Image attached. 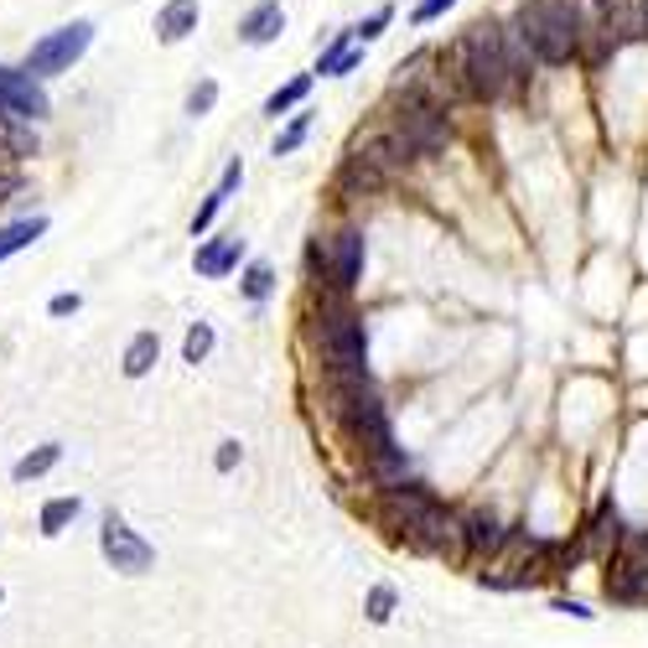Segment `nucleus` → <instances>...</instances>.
Masks as SVG:
<instances>
[{
	"mask_svg": "<svg viewBox=\"0 0 648 648\" xmlns=\"http://www.w3.org/2000/svg\"><path fill=\"white\" fill-rule=\"evenodd\" d=\"M462 539H467V550H478V556L487 550V556H493V550L509 545V530H504L493 513H472V519L462 524Z\"/></svg>",
	"mask_w": 648,
	"mask_h": 648,
	"instance_id": "nucleus-19",
	"label": "nucleus"
},
{
	"mask_svg": "<svg viewBox=\"0 0 648 648\" xmlns=\"http://www.w3.org/2000/svg\"><path fill=\"white\" fill-rule=\"evenodd\" d=\"M78 513H84V498H78V493H63V498H47L42 513H37V534H42V539H58V534L68 530V524L78 519Z\"/></svg>",
	"mask_w": 648,
	"mask_h": 648,
	"instance_id": "nucleus-17",
	"label": "nucleus"
},
{
	"mask_svg": "<svg viewBox=\"0 0 648 648\" xmlns=\"http://www.w3.org/2000/svg\"><path fill=\"white\" fill-rule=\"evenodd\" d=\"M399 136H405L420 151V156H425V151H441V145H446L452 125H446V115H441V110H431V104H416L410 115L399 119Z\"/></svg>",
	"mask_w": 648,
	"mask_h": 648,
	"instance_id": "nucleus-10",
	"label": "nucleus"
},
{
	"mask_svg": "<svg viewBox=\"0 0 648 648\" xmlns=\"http://www.w3.org/2000/svg\"><path fill=\"white\" fill-rule=\"evenodd\" d=\"M607 592H612V602H648V566L623 560L612 571V581H607Z\"/></svg>",
	"mask_w": 648,
	"mask_h": 648,
	"instance_id": "nucleus-22",
	"label": "nucleus"
},
{
	"mask_svg": "<svg viewBox=\"0 0 648 648\" xmlns=\"http://www.w3.org/2000/svg\"><path fill=\"white\" fill-rule=\"evenodd\" d=\"M519 37L530 42L534 63H571L586 37L581 0H530L519 11Z\"/></svg>",
	"mask_w": 648,
	"mask_h": 648,
	"instance_id": "nucleus-1",
	"label": "nucleus"
},
{
	"mask_svg": "<svg viewBox=\"0 0 648 648\" xmlns=\"http://www.w3.org/2000/svg\"><path fill=\"white\" fill-rule=\"evenodd\" d=\"M592 31L607 47H618L633 37V0H592Z\"/></svg>",
	"mask_w": 648,
	"mask_h": 648,
	"instance_id": "nucleus-11",
	"label": "nucleus"
},
{
	"mask_svg": "<svg viewBox=\"0 0 648 648\" xmlns=\"http://www.w3.org/2000/svg\"><path fill=\"white\" fill-rule=\"evenodd\" d=\"M270 291H276V270H270L265 259H250V265H244V296H250V302H265Z\"/></svg>",
	"mask_w": 648,
	"mask_h": 648,
	"instance_id": "nucleus-27",
	"label": "nucleus"
},
{
	"mask_svg": "<svg viewBox=\"0 0 648 648\" xmlns=\"http://www.w3.org/2000/svg\"><path fill=\"white\" fill-rule=\"evenodd\" d=\"M239 182H244V162L233 156V162L224 166V177H218V187H213L208 198H203V208H198V218H192V239H203V233L213 229V218L224 213V203L233 198V187H239Z\"/></svg>",
	"mask_w": 648,
	"mask_h": 648,
	"instance_id": "nucleus-13",
	"label": "nucleus"
},
{
	"mask_svg": "<svg viewBox=\"0 0 648 648\" xmlns=\"http://www.w3.org/2000/svg\"><path fill=\"white\" fill-rule=\"evenodd\" d=\"M358 63H364V42H358V37H338V42L322 52L317 73H322V78H343V73H353Z\"/></svg>",
	"mask_w": 648,
	"mask_h": 648,
	"instance_id": "nucleus-23",
	"label": "nucleus"
},
{
	"mask_svg": "<svg viewBox=\"0 0 648 648\" xmlns=\"http://www.w3.org/2000/svg\"><path fill=\"white\" fill-rule=\"evenodd\" d=\"M633 37H648V0H633Z\"/></svg>",
	"mask_w": 648,
	"mask_h": 648,
	"instance_id": "nucleus-38",
	"label": "nucleus"
},
{
	"mask_svg": "<svg viewBox=\"0 0 648 648\" xmlns=\"http://www.w3.org/2000/svg\"><path fill=\"white\" fill-rule=\"evenodd\" d=\"M213 104H218V84H213V78H203L198 89L187 93V115H192V119H203Z\"/></svg>",
	"mask_w": 648,
	"mask_h": 648,
	"instance_id": "nucleus-32",
	"label": "nucleus"
},
{
	"mask_svg": "<svg viewBox=\"0 0 648 648\" xmlns=\"http://www.w3.org/2000/svg\"><path fill=\"white\" fill-rule=\"evenodd\" d=\"M452 5H457V0H420V5H416V22H436V16H446Z\"/></svg>",
	"mask_w": 648,
	"mask_h": 648,
	"instance_id": "nucleus-37",
	"label": "nucleus"
},
{
	"mask_svg": "<svg viewBox=\"0 0 648 648\" xmlns=\"http://www.w3.org/2000/svg\"><path fill=\"white\" fill-rule=\"evenodd\" d=\"M78 306H84V296H78V291H58V296L47 302V317H73Z\"/></svg>",
	"mask_w": 648,
	"mask_h": 648,
	"instance_id": "nucleus-36",
	"label": "nucleus"
},
{
	"mask_svg": "<svg viewBox=\"0 0 648 648\" xmlns=\"http://www.w3.org/2000/svg\"><path fill=\"white\" fill-rule=\"evenodd\" d=\"M364 156H373V162L384 166V177H390V171H405V166L416 162L420 151H416V145H410L405 136H399V130H390V136L369 140V145H364Z\"/></svg>",
	"mask_w": 648,
	"mask_h": 648,
	"instance_id": "nucleus-16",
	"label": "nucleus"
},
{
	"mask_svg": "<svg viewBox=\"0 0 648 648\" xmlns=\"http://www.w3.org/2000/svg\"><path fill=\"white\" fill-rule=\"evenodd\" d=\"M390 16H394L390 5H379V11H373V16H369V22H364V26H353V37H358V42L369 47L373 37H379V31H384V26H390Z\"/></svg>",
	"mask_w": 648,
	"mask_h": 648,
	"instance_id": "nucleus-33",
	"label": "nucleus"
},
{
	"mask_svg": "<svg viewBox=\"0 0 648 648\" xmlns=\"http://www.w3.org/2000/svg\"><path fill=\"white\" fill-rule=\"evenodd\" d=\"M156 358H162V338L156 332H136L130 347H125V358H119V373L125 379H145V373L156 369Z\"/></svg>",
	"mask_w": 648,
	"mask_h": 648,
	"instance_id": "nucleus-18",
	"label": "nucleus"
},
{
	"mask_svg": "<svg viewBox=\"0 0 648 648\" xmlns=\"http://www.w3.org/2000/svg\"><path fill=\"white\" fill-rule=\"evenodd\" d=\"M338 187L343 192H373V187H384V166L373 162V156H347V166H343V177H338Z\"/></svg>",
	"mask_w": 648,
	"mask_h": 648,
	"instance_id": "nucleus-24",
	"label": "nucleus"
},
{
	"mask_svg": "<svg viewBox=\"0 0 648 648\" xmlns=\"http://www.w3.org/2000/svg\"><path fill=\"white\" fill-rule=\"evenodd\" d=\"M405 539L425 550V556H446V560H462L467 556V539H462V519H452V513L431 504V509L420 513L416 524L405 530Z\"/></svg>",
	"mask_w": 648,
	"mask_h": 648,
	"instance_id": "nucleus-7",
	"label": "nucleus"
},
{
	"mask_svg": "<svg viewBox=\"0 0 648 648\" xmlns=\"http://www.w3.org/2000/svg\"><path fill=\"white\" fill-rule=\"evenodd\" d=\"M592 539H597V545H607V539L618 545V539H623V530H618V513H612V509L597 513V524H592Z\"/></svg>",
	"mask_w": 648,
	"mask_h": 648,
	"instance_id": "nucleus-34",
	"label": "nucleus"
},
{
	"mask_svg": "<svg viewBox=\"0 0 648 648\" xmlns=\"http://www.w3.org/2000/svg\"><path fill=\"white\" fill-rule=\"evenodd\" d=\"M99 556L110 560V571H119V576H145V571L156 566V545H151L145 534L130 530L125 513L110 509L99 519Z\"/></svg>",
	"mask_w": 648,
	"mask_h": 648,
	"instance_id": "nucleus-4",
	"label": "nucleus"
},
{
	"mask_svg": "<svg viewBox=\"0 0 648 648\" xmlns=\"http://www.w3.org/2000/svg\"><path fill=\"white\" fill-rule=\"evenodd\" d=\"M327 270H332V285L338 291H353L364 280V233L343 229L332 244H327Z\"/></svg>",
	"mask_w": 648,
	"mask_h": 648,
	"instance_id": "nucleus-8",
	"label": "nucleus"
},
{
	"mask_svg": "<svg viewBox=\"0 0 648 648\" xmlns=\"http://www.w3.org/2000/svg\"><path fill=\"white\" fill-rule=\"evenodd\" d=\"M47 233V218L42 213H31V218H16V224H0V259L22 255V250H31L37 239Z\"/></svg>",
	"mask_w": 648,
	"mask_h": 648,
	"instance_id": "nucleus-21",
	"label": "nucleus"
},
{
	"mask_svg": "<svg viewBox=\"0 0 648 648\" xmlns=\"http://www.w3.org/2000/svg\"><path fill=\"white\" fill-rule=\"evenodd\" d=\"M198 0H166L162 16H156V37L162 42H182V37H192L198 31Z\"/></svg>",
	"mask_w": 648,
	"mask_h": 648,
	"instance_id": "nucleus-15",
	"label": "nucleus"
},
{
	"mask_svg": "<svg viewBox=\"0 0 648 648\" xmlns=\"http://www.w3.org/2000/svg\"><path fill=\"white\" fill-rule=\"evenodd\" d=\"M0 602H5V586H0Z\"/></svg>",
	"mask_w": 648,
	"mask_h": 648,
	"instance_id": "nucleus-41",
	"label": "nucleus"
},
{
	"mask_svg": "<svg viewBox=\"0 0 648 648\" xmlns=\"http://www.w3.org/2000/svg\"><path fill=\"white\" fill-rule=\"evenodd\" d=\"M556 612H566V618H581V623L592 618V612H586V607H581V602H571V597H556Z\"/></svg>",
	"mask_w": 648,
	"mask_h": 648,
	"instance_id": "nucleus-40",
	"label": "nucleus"
},
{
	"mask_svg": "<svg viewBox=\"0 0 648 648\" xmlns=\"http://www.w3.org/2000/svg\"><path fill=\"white\" fill-rule=\"evenodd\" d=\"M89 42H93V26L68 22V26H58V31H47L42 42H31L22 68L31 73V78H58V73H68L73 63L89 52Z\"/></svg>",
	"mask_w": 648,
	"mask_h": 648,
	"instance_id": "nucleus-5",
	"label": "nucleus"
},
{
	"mask_svg": "<svg viewBox=\"0 0 648 648\" xmlns=\"http://www.w3.org/2000/svg\"><path fill=\"white\" fill-rule=\"evenodd\" d=\"M280 31H285V11H280V0H259L255 11L239 22V37L250 47H265V42H276Z\"/></svg>",
	"mask_w": 648,
	"mask_h": 648,
	"instance_id": "nucleus-14",
	"label": "nucleus"
},
{
	"mask_svg": "<svg viewBox=\"0 0 648 648\" xmlns=\"http://www.w3.org/2000/svg\"><path fill=\"white\" fill-rule=\"evenodd\" d=\"M312 136V115H296L285 130L276 136V156H291V151H302V140Z\"/></svg>",
	"mask_w": 648,
	"mask_h": 648,
	"instance_id": "nucleus-30",
	"label": "nucleus"
},
{
	"mask_svg": "<svg viewBox=\"0 0 648 648\" xmlns=\"http://www.w3.org/2000/svg\"><path fill=\"white\" fill-rule=\"evenodd\" d=\"M317 347H322V358H327V384L369 379V332H364V322L353 312L327 306L322 327H317Z\"/></svg>",
	"mask_w": 648,
	"mask_h": 648,
	"instance_id": "nucleus-3",
	"label": "nucleus"
},
{
	"mask_svg": "<svg viewBox=\"0 0 648 648\" xmlns=\"http://www.w3.org/2000/svg\"><path fill=\"white\" fill-rule=\"evenodd\" d=\"M436 498L425 493V487H405V483H394V487H384V504H379V519L390 524V530H410L420 513L431 509Z\"/></svg>",
	"mask_w": 648,
	"mask_h": 648,
	"instance_id": "nucleus-9",
	"label": "nucleus"
},
{
	"mask_svg": "<svg viewBox=\"0 0 648 648\" xmlns=\"http://www.w3.org/2000/svg\"><path fill=\"white\" fill-rule=\"evenodd\" d=\"M627 560H633V566H648V534H638V539L627 545Z\"/></svg>",
	"mask_w": 648,
	"mask_h": 648,
	"instance_id": "nucleus-39",
	"label": "nucleus"
},
{
	"mask_svg": "<svg viewBox=\"0 0 648 648\" xmlns=\"http://www.w3.org/2000/svg\"><path fill=\"white\" fill-rule=\"evenodd\" d=\"M239 259H244V239L239 233H224V239H213V244H203L198 250V276H208V280H224L239 270Z\"/></svg>",
	"mask_w": 648,
	"mask_h": 648,
	"instance_id": "nucleus-12",
	"label": "nucleus"
},
{
	"mask_svg": "<svg viewBox=\"0 0 648 648\" xmlns=\"http://www.w3.org/2000/svg\"><path fill=\"white\" fill-rule=\"evenodd\" d=\"M369 472H373V478H379L384 487H394V483H405V472H410V457H405L399 446H390V452L369 457Z\"/></svg>",
	"mask_w": 648,
	"mask_h": 648,
	"instance_id": "nucleus-26",
	"label": "nucleus"
},
{
	"mask_svg": "<svg viewBox=\"0 0 648 648\" xmlns=\"http://www.w3.org/2000/svg\"><path fill=\"white\" fill-rule=\"evenodd\" d=\"M306 93H312V73H296V78H291V84H280L276 93H270V99H265V115H285V110H296V104H302Z\"/></svg>",
	"mask_w": 648,
	"mask_h": 648,
	"instance_id": "nucleus-25",
	"label": "nucleus"
},
{
	"mask_svg": "<svg viewBox=\"0 0 648 648\" xmlns=\"http://www.w3.org/2000/svg\"><path fill=\"white\" fill-rule=\"evenodd\" d=\"M47 89L42 78H31L26 68H5L0 63V119H22V125H37L47 119Z\"/></svg>",
	"mask_w": 648,
	"mask_h": 648,
	"instance_id": "nucleus-6",
	"label": "nucleus"
},
{
	"mask_svg": "<svg viewBox=\"0 0 648 648\" xmlns=\"http://www.w3.org/2000/svg\"><path fill=\"white\" fill-rule=\"evenodd\" d=\"M364 612H369V623H390L394 618V586H373Z\"/></svg>",
	"mask_w": 648,
	"mask_h": 648,
	"instance_id": "nucleus-31",
	"label": "nucleus"
},
{
	"mask_svg": "<svg viewBox=\"0 0 648 648\" xmlns=\"http://www.w3.org/2000/svg\"><path fill=\"white\" fill-rule=\"evenodd\" d=\"M213 353V327L208 322H192L182 338V364H203Z\"/></svg>",
	"mask_w": 648,
	"mask_h": 648,
	"instance_id": "nucleus-29",
	"label": "nucleus"
},
{
	"mask_svg": "<svg viewBox=\"0 0 648 648\" xmlns=\"http://www.w3.org/2000/svg\"><path fill=\"white\" fill-rule=\"evenodd\" d=\"M239 457H244V446H239V441H218V452H213V467H218V472H233V467H239Z\"/></svg>",
	"mask_w": 648,
	"mask_h": 648,
	"instance_id": "nucleus-35",
	"label": "nucleus"
},
{
	"mask_svg": "<svg viewBox=\"0 0 648 648\" xmlns=\"http://www.w3.org/2000/svg\"><path fill=\"white\" fill-rule=\"evenodd\" d=\"M58 462H63V441H42V446H31L26 457H16L11 478H16V483H37V478H47Z\"/></svg>",
	"mask_w": 648,
	"mask_h": 648,
	"instance_id": "nucleus-20",
	"label": "nucleus"
},
{
	"mask_svg": "<svg viewBox=\"0 0 648 648\" xmlns=\"http://www.w3.org/2000/svg\"><path fill=\"white\" fill-rule=\"evenodd\" d=\"M504 58H509L513 78H524V73L534 68V52H530V42L519 37V26H509V31H504Z\"/></svg>",
	"mask_w": 648,
	"mask_h": 648,
	"instance_id": "nucleus-28",
	"label": "nucleus"
},
{
	"mask_svg": "<svg viewBox=\"0 0 648 648\" xmlns=\"http://www.w3.org/2000/svg\"><path fill=\"white\" fill-rule=\"evenodd\" d=\"M457 68H462V84L472 99H498L513 84L509 58H504V31L493 22L467 26L462 42H457Z\"/></svg>",
	"mask_w": 648,
	"mask_h": 648,
	"instance_id": "nucleus-2",
	"label": "nucleus"
}]
</instances>
